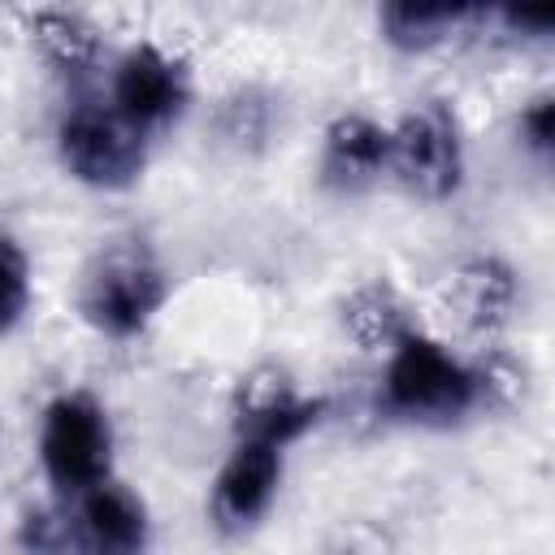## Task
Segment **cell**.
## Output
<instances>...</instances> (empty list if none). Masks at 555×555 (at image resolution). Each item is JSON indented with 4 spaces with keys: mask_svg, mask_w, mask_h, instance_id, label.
Wrapping results in <instances>:
<instances>
[{
    "mask_svg": "<svg viewBox=\"0 0 555 555\" xmlns=\"http://www.w3.org/2000/svg\"><path fill=\"white\" fill-rule=\"evenodd\" d=\"M520 139L525 147H533L538 156H546L555 147V100L551 95H538L525 113H520Z\"/></svg>",
    "mask_w": 555,
    "mask_h": 555,
    "instance_id": "17",
    "label": "cell"
},
{
    "mask_svg": "<svg viewBox=\"0 0 555 555\" xmlns=\"http://www.w3.org/2000/svg\"><path fill=\"white\" fill-rule=\"evenodd\" d=\"M108 460L113 429L104 408L82 390L56 395L39 425V464L48 481L61 494H87L91 486L108 481Z\"/></svg>",
    "mask_w": 555,
    "mask_h": 555,
    "instance_id": "3",
    "label": "cell"
},
{
    "mask_svg": "<svg viewBox=\"0 0 555 555\" xmlns=\"http://www.w3.org/2000/svg\"><path fill=\"white\" fill-rule=\"evenodd\" d=\"M278 481H282V451L269 442L238 438L230 460L217 473V486H212V520L225 533L251 529L269 512Z\"/></svg>",
    "mask_w": 555,
    "mask_h": 555,
    "instance_id": "8",
    "label": "cell"
},
{
    "mask_svg": "<svg viewBox=\"0 0 555 555\" xmlns=\"http://www.w3.org/2000/svg\"><path fill=\"white\" fill-rule=\"evenodd\" d=\"M382 403L403 421L447 425L477 408V382H473V369L460 364L442 343L412 330L390 347Z\"/></svg>",
    "mask_w": 555,
    "mask_h": 555,
    "instance_id": "1",
    "label": "cell"
},
{
    "mask_svg": "<svg viewBox=\"0 0 555 555\" xmlns=\"http://www.w3.org/2000/svg\"><path fill=\"white\" fill-rule=\"evenodd\" d=\"M468 17H473L468 4H412V0H399V4L382 9V30H386V39L395 48L425 52V48L442 43L447 35H455Z\"/></svg>",
    "mask_w": 555,
    "mask_h": 555,
    "instance_id": "14",
    "label": "cell"
},
{
    "mask_svg": "<svg viewBox=\"0 0 555 555\" xmlns=\"http://www.w3.org/2000/svg\"><path fill=\"white\" fill-rule=\"evenodd\" d=\"M321 416V399L304 395L282 369H256L238 382L234 390V429L238 438L269 442V447H291L304 438Z\"/></svg>",
    "mask_w": 555,
    "mask_h": 555,
    "instance_id": "7",
    "label": "cell"
},
{
    "mask_svg": "<svg viewBox=\"0 0 555 555\" xmlns=\"http://www.w3.org/2000/svg\"><path fill=\"white\" fill-rule=\"evenodd\" d=\"M503 26L512 35H525V39H546L551 35V9H499Z\"/></svg>",
    "mask_w": 555,
    "mask_h": 555,
    "instance_id": "18",
    "label": "cell"
},
{
    "mask_svg": "<svg viewBox=\"0 0 555 555\" xmlns=\"http://www.w3.org/2000/svg\"><path fill=\"white\" fill-rule=\"evenodd\" d=\"M30 35L43 48V56L61 69V74H91L100 65V35L91 30V22H82L78 13L65 9H39L30 17Z\"/></svg>",
    "mask_w": 555,
    "mask_h": 555,
    "instance_id": "13",
    "label": "cell"
},
{
    "mask_svg": "<svg viewBox=\"0 0 555 555\" xmlns=\"http://www.w3.org/2000/svg\"><path fill=\"white\" fill-rule=\"evenodd\" d=\"M221 130H225V139H234V143L260 139V134H264V104H260L256 95H234V100H225V108H221Z\"/></svg>",
    "mask_w": 555,
    "mask_h": 555,
    "instance_id": "16",
    "label": "cell"
},
{
    "mask_svg": "<svg viewBox=\"0 0 555 555\" xmlns=\"http://www.w3.org/2000/svg\"><path fill=\"white\" fill-rule=\"evenodd\" d=\"M26 304H30V260L9 234H0V334H9L26 317Z\"/></svg>",
    "mask_w": 555,
    "mask_h": 555,
    "instance_id": "15",
    "label": "cell"
},
{
    "mask_svg": "<svg viewBox=\"0 0 555 555\" xmlns=\"http://www.w3.org/2000/svg\"><path fill=\"white\" fill-rule=\"evenodd\" d=\"M390 169V130L364 113H343L325 130L321 182L330 191H360Z\"/></svg>",
    "mask_w": 555,
    "mask_h": 555,
    "instance_id": "10",
    "label": "cell"
},
{
    "mask_svg": "<svg viewBox=\"0 0 555 555\" xmlns=\"http://www.w3.org/2000/svg\"><path fill=\"white\" fill-rule=\"evenodd\" d=\"M74 542L82 555H143L147 512L126 486L100 481L87 494H78Z\"/></svg>",
    "mask_w": 555,
    "mask_h": 555,
    "instance_id": "9",
    "label": "cell"
},
{
    "mask_svg": "<svg viewBox=\"0 0 555 555\" xmlns=\"http://www.w3.org/2000/svg\"><path fill=\"white\" fill-rule=\"evenodd\" d=\"M390 169L421 199H447V195L460 191L464 147H460L455 113L442 100H429V104L412 108L390 130Z\"/></svg>",
    "mask_w": 555,
    "mask_h": 555,
    "instance_id": "5",
    "label": "cell"
},
{
    "mask_svg": "<svg viewBox=\"0 0 555 555\" xmlns=\"http://www.w3.org/2000/svg\"><path fill=\"white\" fill-rule=\"evenodd\" d=\"M447 299L468 330H499L516 308V273L499 256H468L451 273Z\"/></svg>",
    "mask_w": 555,
    "mask_h": 555,
    "instance_id": "11",
    "label": "cell"
},
{
    "mask_svg": "<svg viewBox=\"0 0 555 555\" xmlns=\"http://www.w3.org/2000/svg\"><path fill=\"white\" fill-rule=\"evenodd\" d=\"M165 273L139 243H113L104 247L87 278H82V317L91 330L108 338H134L152 325V317L165 304Z\"/></svg>",
    "mask_w": 555,
    "mask_h": 555,
    "instance_id": "2",
    "label": "cell"
},
{
    "mask_svg": "<svg viewBox=\"0 0 555 555\" xmlns=\"http://www.w3.org/2000/svg\"><path fill=\"white\" fill-rule=\"evenodd\" d=\"M186 69L156 43H134L113 74V113L126 117L139 134L169 126L186 108Z\"/></svg>",
    "mask_w": 555,
    "mask_h": 555,
    "instance_id": "6",
    "label": "cell"
},
{
    "mask_svg": "<svg viewBox=\"0 0 555 555\" xmlns=\"http://www.w3.org/2000/svg\"><path fill=\"white\" fill-rule=\"evenodd\" d=\"M65 169L100 191H121L143 169V134L104 104H78L56 134Z\"/></svg>",
    "mask_w": 555,
    "mask_h": 555,
    "instance_id": "4",
    "label": "cell"
},
{
    "mask_svg": "<svg viewBox=\"0 0 555 555\" xmlns=\"http://www.w3.org/2000/svg\"><path fill=\"white\" fill-rule=\"evenodd\" d=\"M343 330L364 347V351H390L403 334H412V312L403 304V295L373 278L364 286H356L347 299H343Z\"/></svg>",
    "mask_w": 555,
    "mask_h": 555,
    "instance_id": "12",
    "label": "cell"
}]
</instances>
